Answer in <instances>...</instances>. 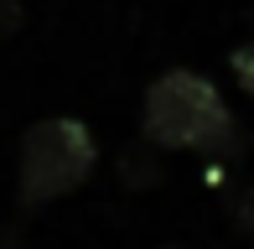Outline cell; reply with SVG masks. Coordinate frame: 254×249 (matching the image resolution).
Here are the masks:
<instances>
[{
    "label": "cell",
    "instance_id": "obj_1",
    "mask_svg": "<svg viewBox=\"0 0 254 249\" xmlns=\"http://www.w3.org/2000/svg\"><path fill=\"white\" fill-rule=\"evenodd\" d=\"M140 135L166 151H197V156H223L239 145V124L228 115L223 88L197 67H166L140 104Z\"/></svg>",
    "mask_w": 254,
    "mask_h": 249
},
{
    "label": "cell",
    "instance_id": "obj_2",
    "mask_svg": "<svg viewBox=\"0 0 254 249\" xmlns=\"http://www.w3.org/2000/svg\"><path fill=\"white\" fill-rule=\"evenodd\" d=\"M99 166V140L78 115H47L26 124L16 156V197L26 208L67 197L73 187H83Z\"/></svg>",
    "mask_w": 254,
    "mask_h": 249
},
{
    "label": "cell",
    "instance_id": "obj_3",
    "mask_svg": "<svg viewBox=\"0 0 254 249\" xmlns=\"http://www.w3.org/2000/svg\"><path fill=\"white\" fill-rule=\"evenodd\" d=\"M228 62H234V78H239V88H244V94H254V42H239Z\"/></svg>",
    "mask_w": 254,
    "mask_h": 249
},
{
    "label": "cell",
    "instance_id": "obj_4",
    "mask_svg": "<svg viewBox=\"0 0 254 249\" xmlns=\"http://www.w3.org/2000/svg\"><path fill=\"white\" fill-rule=\"evenodd\" d=\"M234 218H239V229H244L249 239H254V177L244 182V192L234 197Z\"/></svg>",
    "mask_w": 254,
    "mask_h": 249
},
{
    "label": "cell",
    "instance_id": "obj_5",
    "mask_svg": "<svg viewBox=\"0 0 254 249\" xmlns=\"http://www.w3.org/2000/svg\"><path fill=\"white\" fill-rule=\"evenodd\" d=\"M156 249H182V244H171V239H166V244H156Z\"/></svg>",
    "mask_w": 254,
    "mask_h": 249
}]
</instances>
